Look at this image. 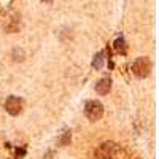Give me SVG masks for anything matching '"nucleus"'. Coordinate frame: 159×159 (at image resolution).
Wrapping results in <instances>:
<instances>
[{"label": "nucleus", "instance_id": "f257e3e1", "mask_svg": "<svg viewBox=\"0 0 159 159\" xmlns=\"http://www.w3.org/2000/svg\"><path fill=\"white\" fill-rule=\"evenodd\" d=\"M96 159H118L121 156V148L115 142H103L94 151Z\"/></svg>", "mask_w": 159, "mask_h": 159}, {"label": "nucleus", "instance_id": "f03ea898", "mask_svg": "<svg viewBox=\"0 0 159 159\" xmlns=\"http://www.w3.org/2000/svg\"><path fill=\"white\" fill-rule=\"evenodd\" d=\"M132 72H134V75L139 76V78H147L151 72V61L145 56L137 57L134 61V64H132Z\"/></svg>", "mask_w": 159, "mask_h": 159}, {"label": "nucleus", "instance_id": "7ed1b4c3", "mask_svg": "<svg viewBox=\"0 0 159 159\" xmlns=\"http://www.w3.org/2000/svg\"><path fill=\"white\" fill-rule=\"evenodd\" d=\"M84 115L91 121H99L103 116V105L99 100H88L84 103Z\"/></svg>", "mask_w": 159, "mask_h": 159}, {"label": "nucleus", "instance_id": "20e7f679", "mask_svg": "<svg viewBox=\"0 0 159 159\" xmlns=\"http://www.w3.org/2000/svg\"><path fill=\"white\" fill-rule=\"evenodd\" d=\"M22 107H24L22 99H19V97H16V96H10V97L5 100V110H7L11 116H18V115L22 111Z\"/></svg>", "mask_w": 159, "mask_h": 159}, {"label": "nucleus", "instance_id": "39448f33", "mask_svg": "<svg viewBox=\"0 0 159 159\" xmlns=\"http://www.w3.org/2000/svg\"><path fill=\"white\" fill-rule=\"evenodd\" d=\"M111 89V80L110 78H102L100 81L96 84V92L100 96H107Z\"/></svg>", "mask_w": 159, "mask_h": 159}, {"label": "nucleus", "instance_id": "423d86ee", "mask_svg": "<svg viewBox=\"0 0 159 159\" xmlns=\"http://www.w3.org/2000/svg\"><path fill=\"white\" fill-rule=\"evenodd\" d=\"M92 67L97 70H100L103 67V52H97L94 56V59H92Z\"/></svg>", "mask_w": 159, "mask_h": 159}, {"label": "nucleus", "instance_id": "0eeeda50", "mask_svg": "<svg viewBox=\"0 0 159 159\" xmlns=\"http://www.w3.org/2000/svg\"><path fill=\"white\" fill-rule=\"evenodd\" d=\"M42 2H45V3H51L52 0H42Z\"/></svg>", "mask_w": 159, "mask_h": 159}]
</instances>
